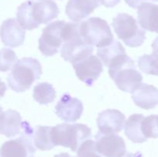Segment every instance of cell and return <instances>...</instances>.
I'll list each match as a JSON object with an SVG mask.
<instances>
[{
	"label": "cell",
	"mask_w": 158,
	"mask_h": 157,
	"mask_svg": "<svg viewBox=\"0 0 158 157\" xmlns=\"http://www.w3.org/2000/svg\"><path fill=\"white\" fill-rule=\"evenodd\" d=\"M77 157H101L96 149L95 142L87 139L78 148Z\"/></svg>",
	"instance_id": "obj_26"
},
{
	"label": "cell",
	"mask_w": 158,
	"mask_h": 157,
	"mask_svg": "<svg viewBox=\"0 0 158 157\" xmlns=\"http://www.w3.org/2000/svg\"><path fill=\"white\" fill-rule=\"evenodd\" d=\"M2 112V106H0V115H1Z\"/></svg>",
	"instance_id": "obj_34"
},
{
	"label": "cell",
	"mask_w": 158,
	"mask_h": 157,
	"mask_svg": "<svg viewBox=\"0 0 158 157\" xmlns=\"http://www.w3.org/2000/svg\"><path fill=\"white\" fill-rule=\"evenodd\" d=\"M52 126H37L34 129L33 144L40 150H50L55 147L51 139Z\"/></svg>",
	"instance_id": "obj_21"
},
{
	"label": "cell",
	"mask_w": 158,
	"mask_h": 157,
	"mask_svg": "<svg viewBox=\"0 0 158 157\" xmlns=\"http://www.w3.org/2000/svg\"><path fill=\"white\" fill-rule=\"evenodd\" d=\"M65 23V21H56L43 29L39 38V49L45 56H52L58 53L63 43V30Z\"/></svg>",
	"instance_id": "obj_9"
},
{
	"label": "cell",
	"mask_w": 158,
	"mask_h": 157,
	"mask_svg": "<svg viewBox=\"0 0 158 157\" xmlns=\"http://www.w3.org/2000/svg\"><path fill=\"white\" fill-rule=\"evenodd\" d=\"M143 118L144 115L142 114H133L125 123L124 133L133 143H142L148 140L141 131V122Z\"/></svg>",
	"instance_id": "obj_19"
},
{
	"label": "cell",
	"mask_w": 158,
	"mask_h": 157,
	"mask_svg": "<svg viewBox=\"0 0 158 157\" xmlns=\"http://www.w3.org/2000/svg\"><path fill=\"white\" fill-rule=\"evenodd\" d=\"M125 2L134 9H137L146 0H124Z\"/></svg>",
	"instance_id": "obj_28"
},
{
	"label": "cell",
	"mask_w": 158,
	"mask_h": 157,
	"mask_svg": "<svg viewBox=\"0 0 158 157\" xmlns=\"http://www.w3.org/2000/svg\"><path fill=\"white\" fill-rule=\"evenodd\" d=\"M83 105L80 99L66 93L62 95L55 107V112L64 122H76L81 117Z\"/></svg>",
	"instance_id": "obj_12"
},
{
	"label": "cell",
	"mask_w": 158,
	"mask_h": 157,
	"mask_svg": "<svg viewBox=\"0 0 158 157\" xmlns=\"http://www.w3.org/2000/svg\"><path fill=\"white\" fill-rule=\"evenodd\" d=\"M76 75L80 80L91 86L103 72V64L97 55H90L73 63Z\"/></svg>",
	"instance_id": "obj_11"
},
{
	"label": "cell",
	"mask_w": 158,
	"mask_h": 157,
	"mask_svg": "<svg viewBox=\"0 0 158 157\" xmlns=\"http://www.w3.org/2000/svg\"><path fill=\"white\" fill-rule=\"evenodd\" d=\"M54 157H73V156H71L69 154L66 153V152H62V153L58 154V155H54Z\"/></svg>",
	"instance_id": "obj_32"
},
{
	"label": "cell",
	"mask_w": 158,
	"mask_h": 157,
	"mask_svg": "<svg viewBox=\"0 0 158 157\" xmlns=\"http://www.w3.org/2000/svg\"><path fill=\"white\" fill-rule=\"evenodd\" d=\"M126 117L117 109H106L100 112L97 119L99 131L103 133H117L123 127Z\"/></svg>",
	"instance_id": "obj_14"
},
{
	"label": "cell",
	"mask_w": 158,
	"mask_h": 157,
	"mask_svg": "<svg viewBox=\"0 0 158 157\" xmlns=\"http://www.w3.org/2000/svg\"><path fill=\"white\" fill-rule=\"evenodd\" d=\"M96 149L105 157H123L127 151L122 137L116 133H103L99 131L95 135Z\"/></svg>",
	"instance_id": "obj_10"
},
{
	"label": "cell",
	"mask_w": 158,
	"mask_h": 157,
	"mask_svg": "<svg viewBox=\"0 0 158 157\" xmlns=\"http://www.w3.org/2000/svg\"><path fill=\"white\" fill-rule=\"evenodd\" d=\"M141 131L143 136L148 138H158V129L156 115H151L144 117L141 122Z\"/></svg>",
	"instance_id": "obj_24"
},
{
	"label": "cell",
	"mask_w": 158,
	"mask_h": 157,
	"mask_svg": "<svg viewBox=\"0 0 158 157\" xmlns=\"http://www.w3.org/2000/svg\"><path fill=\"white\" fill-rule=\"evenodd\" d=\"M22 116L15 110L9 109L0 115V133L8 138L20 133Z\"/></svg>",
	"instance_id": "obj_18"
},
{
	"label": "cell",
	"mask_w": 158,
	"mask_h": 157,
	"mask_svg": "<svg viewBox=\"0 0 158 157\" xmlns=\"http://www.w3.org/2000/svg\"><path fill=\"white\" fill-rule=\"evenodd\" d=\"M151 1H153V2H158V0H151Z\"/></svg>",
	"instance_id": "obj_35"
},
{
	"label": "cell",
	"mask_w": 158,
	"mask_h": 157,
	"mask_svg": "<svg viewBox=\"0 0 158 157\" xmlns=\"http://www.w3.org/2000/svg\"><path fill=\"white\" fill-rule=\"evenodd\" d=\"M20 136L6 142L0 148V157H33L34 129L26 121L22 122Z\"/></svg>",
	"instance_id": "obj_8"
},
{
	"label": "cell",
	"mask_w": 158,
	"mask_h": 157,
	"mask_svg": "<svg viewBox=\"0 0 158 157\" xmlns=\"http://www.w3.org/2000/svg\"><path fill=\"white\" fill-rule=\"evenodd\" d=\"M112 26L117 37L131 48L140 46L146 39V32L131 15L120 13L114 18Z\"/></svg>",
	"instance_id": "obj_6"
},
{
	"label": "cell",
	"mask_w": 158,
	"mask_h": 157,
	"mask_svg": "<svg viewBox=\"0 0 158 157\" xmlns=\"http://www.w3.org/2000/svg\"><path fill=\"white\" fill-rule=\"evenodd\" d=\"M80 33L87 44L97 48L109 46L114 40L107 22L99 17H91L80 22Z\"/></svg>",
	"instance_id": "obj_7"
},
{
	"label": "cell",
	"mask_w": 158,
	"mask_h": 157,
	"mask_svg": "<svg viewBox=\"0 0 158 157\" xmlns=\"http://www.w3.org/2000/svg\"><path fill=\"white\" fill-rule=\"evenodd\" d=\"M156 122H157V129H158V115H156Z\"/></svg>",
	"instance_id": "obj_33"
},
{
	"label": "cell",
	"mask_w": 158,
	"mask_h": 157,
	"mask_svg": "<svg viewBox=\"0 0 158 157\" xmlns=\"http://www.w3.org/2000/svg\"><path fill=\"white\" fill-rule=\"evenodd\" d=\"M63 39L61 56L72 64L92 55L94 51V46L87 44L82 38L80 33V23H65Z\"/></svg>",
	"instance_id": "obj_4"
},
{
	"label": "cell",
	"mask_w": 158,
	"mask_h": 157,
	"mask_svg": "<svg viewBox=\"0 0 158 157\" xmlns=\"http://www.w3.org/2000/svg\"><path fill=\"white\" fill-rule=\"evenodd\" d=\"M126 53L125 49L120 42L114 40L109 46L99 48L97 51V56L102 60L103 65L106 67L110 66L119 55Z\"/></svg>",
	"instance_id": "obj_20"
},
{
	"label": "cell",
	"mask_w": 158,
	"mask_h": 157,
	"mask_svg": "<svg viewBox=\"0 0 158 157\" xmlns=\"http://www.w3.org/2000/svg\"><path fill=\"white\" fill-rule=\"evenodd\" d=\"M100 6L99 0H69L66 14L69 19L78 22L89 16Z\"/></svg>",
	"instance_id": "obj_15"
},
{
	"label": "cell",
	"mask_w": 158,
	"mask_h": 157,
	"mask_svg": "<svg viewBox=\"0 0 158 157\" xmlns=\"http://www.w3.org/2000/svg\"><path fill=\"white\" fill-rule=\"evenodd\" d=\"M99 2L100 5H103L105 7L112 8L117 6L120 2V0H99Z\"/></svg>",
	"instance_id": "obj_27"
},
{
	"label": "cell",
	"mask_w": 158,
	"mask_h": 157,
	"mask_svg": "<svg viewBox=\"0 0 158 157\" xmlns=\"http://www.w3.org/2000/svg\"><path fill=\"white\" fill-rule=\"evenodd\" d=\"M51 139L54 146L70 148L76 152L79 146L92 137L90 128L81 123H61L51 129Z\"/></svg>",
	"instance_id": "obj_5"
},
{
	"label": "cell",
	"mask_w": 158,
	"mask_h": 157,
	"mask_svg": "<svg viewBox=\"0 0 158 157\" xmlns=\"http://www.w3.org/2000/svg\"><path fill=\"white\" fill-rule=\"evenodd\" d=\"M108 68L110 76L123 92L134 93L143 81V76L137 70L135 62L127 53L119 55Z\"/></svg>",
	"instance_id": "obj_2"
},
{
	"label": "cell",
	"mask_w": 158,
	"mask_h": 157,
	"mask_svg": "<svg viewBox=\"0 0 158 157\" xmlns=\"http://www.w3.org/2000/svg\"><path fill=\"white\" fill-rule=\"evenodd\" d=\"M136 106L143 109H152L158 105V89L152 85L141 83L132 93Z\"/></svg>",
	"instance_id": "obj_16"
},
{
	"label": "cell",
	"mask_w": 158,
	"mask_h": 157,
	"mask_svg": "<svg viewBox=\"0 0 158 157\" xmlns=\"http://www.w3.org/2000/svg\"><path fill=\"white\" fill-rule=\"evenodd\" d=\"M138 67L148 75H158V54L153 52L151 55H143L137 60Z\"/></svg>",
	"instance_id": "obj_23"
},
{
	"label": "cell",
	"mask_w": 158,
	"mask_h": 157,
	"mask_svg": "<svg viewBox=\"0 0 158 157\" xmlns=\"http://www.w3.org/2000/svg\"><path fill=\"white\" fill-rule=\"evenodd\" d=\"M137 9L138 23L142 29L158 33V5L143 2Z\"/></svg>",
	"instance_id": "obj_17"
},
{
	"label": "cell",
	"mask_w": 158,
	"mask_h": 157,
	"mask_svg": "<svg viewBox=\"0 0 158 157\" xmlns=\"http://www.w3.org/2000/svg\"><path fill=\"white\" fill-rule=\"evenodd\" d=\"M60 9L52 0L40 2L27 1L20 5L17 9V21L24 29L33 30L41 24H47L57 18Z\"/></svg>",
	"instance_id": "obj_1"
},
{
	"label": "cell",
	"mask_w": 158,
	"mask_h": 157,
	"mask_svg": "<svg viewBox=\"0 0 158 157\" xmlns=\"http://www.w3.org/2000/svg\"><path fill=\"white\" fill-rule=\"evenodd\" d=\"M18 60L15 52L10 49H2L0 50V72H7Z\"/></svg>",
	"instance_id": "obj_25"
},
{
	"label": "cell",
	"mask_w": 158,
	"mask_h": 157,
	"mask_svg": "<svg viewBox=\"0 0 158 157\" xmlns=\"http://www.w3.org/2000/svg\"><path fill=\"white\" fill-rule=\"evenodd\" d=\"M26 30L15 18H8L0 26V38L6 46L15 48L22 46L25 41Z\"/></svg>",
	"instance_id": "obj_13"
},
{
	"label": "cell",
	"mask_w": 158,
	"mask_h": 157,
	"mask_svg": "<svg viewBox=\"0 0 158 157\" xmlns=\"http://www.w3.org/2000/svg\"><path fill=\"white\" fill-rule=\"evenodd\" d=\"M42 72V66L36 58L24 57L17 60L12 66L7 78L8 86L16 92H25L40 79Z\"/></svg>",
	"instance_id": "obj_3"
},
{
	"label": "cell",
	"mask_w": 158,
	"mask_h": 157,
	"mask_svg": "<svg viewBox=\"0 0 158 157\" xmlns=\"http://www.w3.org/2000/svg\"><path fill=\"white\" fill-rule=\"evenodd\" d=\"M56 95L52 85L48 83H38L33 89L34 100L41 105H47L54 101Z\"/></svg>",
	"instance_id": "obj_22"
},
{
	"label": "cell",
	"mask_w": 158,
	"mask_h": 157,
	"mask_svg": "<svg viewBox=\"0 0 158 157\" xmlns=\"http://www.w3.org/2000/svg\"><path fill=\"white\" fill-rule=\"evenodd\" d=\"M152 49L154 53L158 54V37L154 40L152 43Z\"/></svg>",
	"instance_id": "obj_30"
},
{
	"label": "cell",
	"mask_w": 158,
	"mask_h": 157,
	"mask_svg": "<svg viewBox=\"0 0 158 157\" xmlns=\"http://www.w3.org/2000/svg\"><path fill=\"white\" fill-rule=\"evenodd\" d=\"M6 90H7V86L5 84L4 82L2 81L1 78H0V98L4 96Z\"/></svg>",
	"instance_id": "obj_29"
},
{
	"label": "cell",
	"mask_w": 158,
	"mask_h": 157,
	"mask_svg": "<svg viewBox=\"0 0 158 157\" xmlns=\"http://www.w3.org/2000/svg\"><path fill=\"white\" fill-rule=\"evenodd\" d=\"M123 157H143V155L140 152H137L135 153H131V152H128L126 155H123Z\"/></svg>",
	"instance_id": "obj_31"
}]
</instances>
